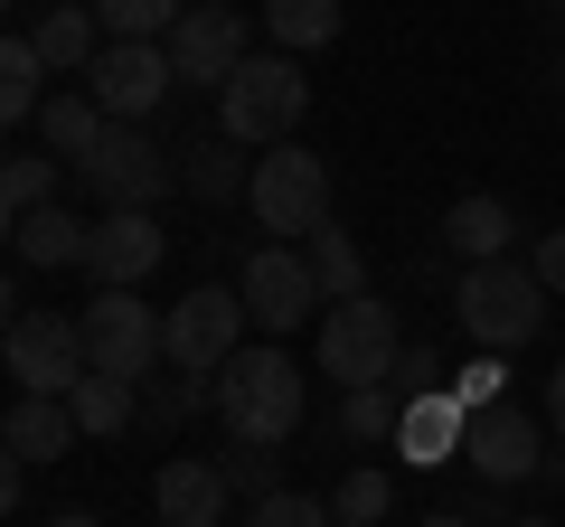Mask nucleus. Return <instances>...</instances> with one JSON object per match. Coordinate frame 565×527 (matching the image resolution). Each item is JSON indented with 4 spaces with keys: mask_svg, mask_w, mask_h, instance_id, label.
<instances>
[{
    "mask_svg": "<svg viewBox=\"0 0 565 527\" xmlns=\"http://www.w3.org/2000/svg\"><path fill=\"white\" fill-rule=\"evenodd\" d=\"M170 236L151 207H104L95 217V255H85V273H95V292H141L151 273H161Z\"/></svg>",
    "mask_w": 565,
    "mask_h": 527,
    "instance_id": "13",
    "label": "nucleus"
},
{
    "mask_svg": "<svg viewBox=\"0 0 565 527\" xmlns=\"http://www.w3.org/2000/svg\"><path fill=\"white\" fill-rule=\"evenodd\" d=\"M471 471H481V481H537L546 471V443H537V415H519V406H490V415H471Z\"/></svg>",
    "mask_w": 565,
    "mask_h": 527,
    "instance_id": "14",
    "label": "nucleus"
},
{
    "mask_svg": "<svg viewBox=\"0 0 565 527\" xmlns=\"http://www.w3.org/2000/svg\"><path fill=\"white\" fill-rule=\"evenodd\" d=\"M424 527H471V518H424Z\"/></svg>",
    "mask_w": 565,
    "mask_h": 527,
    "instance_id": "38",
    "label": "nucleus"
},
{
    "mask_svg": "<svg viewBox=\"0 0 565 527\" xmlns=\"http://www.w3.org/2000/svg\"><path fill=\"white\" fill-rule=\"evenodd\" d=\"M452 396H462L471 415L509 406V367H500V358H490V348H481V358H471V367H452Z\"/></svg>",
    "mask_w": 565,
    "mask_h": 527,
    "instance_id": "32",
    "label": "nucleus"
},
{
    "mask_svg": "<svg viewBox=\"0 0 565 527\" xmlns=\"http://www.w3.org/2000/svg\"><path fill=\"white\" fill-rule=\"evenodd\" d=\"M245 527H340V508L311 499V490H274V499H255V518Z\"/></svg>",
    "mask_w": 565,
    "mask_h": 527,
    "instance_id": "31",
    "label": "nucleus"
},
{
    "mask_svg": "<svg viewBox=\"0 0 565 527\" xmlns=\"http://www.w3.org/2000/svg\"><path fill=\"white\" fill-rule=\"evenodd\" d=\"M386 499H396V481H386V471H349V481L330 490L340 527H377V518H386Z\"/></svg>",
    "mask_w": 565,
    "mask_h": 527,
    "instance_id": "30",
    "label": "nucleus"
},
{
    "mask_svg": "<svg viewBox=\"0 0 565 527\" xmlns=\"http://www.w3.org/2000/svg\"><path fill=\"white\" fill-rule=\"evenodd\" d=\"M396 358H405V340H396V311H386L377 292L321 311V377H340V396L349 386H386Z\"/></svg>",
    "mask_w": 565,
    "mask_h": 527,
    "instance_id": "6",
    "label": "nucleus"
},
{
    "mask_svg": "<svg viewBox=\"0 0 565 527\" xmlns=\"http://www.w3.org/2000/svg\"><path fill=\"white\" fill-rule=\"evenodd\" d=\"M302 114H311V76L282 57V47L245 57L236 76H226V95H217V132L245 142V151H282L292 132H302Z\"/></svg>",
    "mask_w": 565,
    "mask_h": 527,
    "instance_id": "2",
    "label": "nucleus"
},
{
    "mask_svg": "<svg viewBox=\"0 0 565 527\" xmlns=\"http://www.w3.org/2000/svg\"><path fill=\"white\" fill-rule=\"evenodd\" d=\"M245 39H255L245 10H226V0H189V20L170 29L161 47H170V66H180V85H217V95H226V76L255 57Z\"/></svg>",
    "mask_w": 565,
    "mask_h": 527,
    "instance_id": "12",
    "label": "nucleus"
},
{
    "mask_svg": "<svg viewBox=\"0 0 565 527\" xmlns=\"http://www.w3.org/2000/svg\"><path fill=\"white\" fill-rule=\"evenodd\" d=\"M180 189H189V198H207V207H226V198L255 189V161H245V142H226V132H217V142L199 132V142L180 151Z\"/></svg>",
    "mask_w": 565,
    "mask_h": 527,
    "instance_id": "22",
    "label": "nucleus"
},
{
    "mask_svg": "<svg viewBox=\"0 0 565 527\" xmlns=\"http://www.w3.org/2000/svg\"><path fill=\"white\" fill-rule=\"evenodd\" d=\"M170 85H180V66H170V47H151V39H104V57L85 66V95H95L114 122H151L170 104Z\"/></svg>",
    "mask_w": 565,
    "mask_h": 527,
    "instance_id": "10",
    "label": "nucleus"
},
{
    "mask_svg": "<svg viewBox=\"0 0 565 527\" xmlns=\"http://www.w3.org/2000/svg\"><path fill=\"white\" fill-rule=\"evenodd\" d=\"M0 207H10V217L57 207V151H10V170H0Z\"/></svg>",
    "mask_w": 565,
    "mask_h": 527,
    "instance_id": "26",
    "label": "nucleus"
},
{
    "mask_svg": "<svg viewBox=\"0 0 565 527\" xmlns=\"http://www.w3.org/2000/svg\"><path fill=\"white\" fill-rule=\"evenodd\" d=\"M509 236H519L509 198H481V189H471V198L444 207V245H452L462 264H509Z\"/></svg>",
    "mask_w": 565,
    "mask_h": 527,
    "instance_id": "20",
    "label": "nucleus"
},
{
    "mask_svg": "<svg viewBox=\"0 0 565 527\" xmlns=\"http://www.w3.org/2000/svg\"><path fill=\"white\" fill-rule=\"evenodd\" d=\"M226 490H245V499H274V452H226Z\"/></svg>",
    "mask_w": 565,
    "mask_h": 527,
    "instance_id": "33",
    "label": "nucleus"
},
{
    "mask_svg": "<svg viewBox=\"0 0 565 527\" xmlns=\"http://www.w3.org/2000/svg\"><path fill=\"white\" fill-rule=\"evenodd\" d=\"M509 527H556V518H509Z\"/></svg>",
    "mask_w": 565,
    "mask_h": 527,
    "instance_id": "37",
    "label": "nucleus"
},
{
    "mask_svg": "<svg viewBox=\"0 0 565 527\" xmlns=\"http://www.w3.org/2000/svg\"><path fill=\"white\" fill-rule=\"evenodd\" d=\"M76 321H85V358H95V377L141 386L151 367H170V311L132 302V292H95Z\"/></svg>",
    "mask_w": 565,
    "mask_h": 527,
    "instance_id": "5",
    "label": "nucleus"
},
{
    "mask_svg": "<svg viewBox=\"0 0 565 527\" xmlns=\"http://www.w3.org/2000/svg\"><path fill=\"white\" fill-rule=\"evenodd\" d=\"M76 180L95 189L104 207H161L170 189H180V161H170V151L151 142L141 122H114V132H104V151L76 170Z\"/></svg>",
    "mask_w": 565,
    "mask_h": 527,
    "instance_id": "9",
    "label": "nucleus"
},
{
    "mask_svg": "<svg viewBox=\"0 0 565 527\" xmlns=\"http://www.w3.org/2000/svg\"><path fill=\"white\" fill-rule=\"evenodd\" d=\"M47 527H95V518H85V508H66V518H47Z\"/></svg>",
    "mask_w": 565,
    "mask_h": 527,
    "instance_id": "36",
    "label": "nucleus"
},
{
    "mask_svg": "<svg viewBox=\"0 0 565 527\" xmlns=\"http://www.w3.org/2000/svg\"><path fill=\"white\" fill-rule=\"evenodd\" d=\"M0 443H10V462H66V452L85 443V424H76V406H66V396H10Z\"/></svg>",
    "mask_w": 565,
    "mask_h": 527,
    "instance_id": "16",
    "label": "nucleus"
},
{
    "mask_svg": "<svg viewBox=\"0 0 565 527\" xmlns=\"http://www.w3.org/2000/svg\"><path fill=\"white\" fill-rule=\"evenodd\" d=\"M66 406H76L85 433H122V424H132V386H122V377H85Z\"/></svg>",
    "mask_w": 565,
    "mask_h": 527,
    "instance_id": "29",
    "label": "nucleus"
},
{
    "mask_svg": "<svg viewBox=\"0 0 565 527\" xmlns=\"http://www.w3.org/2000/svg\"><path fill=\"white\" fill-rule=\"evenodd\" d=\"M527 264H537V283L565 302V226H556V236H537V255H527Z\"/></svg>",
    "mask_w": 565,
    "mask_h": 527,
    "instance_id": "34",
    "label": "nucleus"
},
{
    "mask_svg": "<svg viewBox=\"0 0 565 527\" xmlns=\"http://www.w3.org/2000/svg\"><path fill=\"white\" fill-rule=\"evenodd\" d=\"M29 47L47 57V76H85V66L104 57V20H95V0H57V10H39V20H29Z\"/></svg>",
    "mask_w": 565,
    "mask_h": 527,
    "instance_id": "18",
    "label": "nucleus"
},
{
    "mask_svg": "<svg viewBox=\"0 0 565 527\" xmlns=\"http://www.w3.org/2000/svg\"><path fill=\"white\" fill-rule=\"evenodd\" d=\"M245 207H255V226H274L282 245H292V236L311 245L330 226V170H321V151H302V142L255 151V189H245Z\"/></svg>",
    "mask_w": 565,
    "mask_h": 527,
    "instance_id": "4",
    "label": "nucleus"
},
{
    "mask_svg": "<svg viewBox=\"0 0 565 527\" xmlns=\"http://www.w3.org/2000/svg\"><path fill=\"white\" fill-rule=\"evenodd\" d=\"M462 443H471V406L452 396V386H434V396H415V406H405V424H396V452H405L415 471L452 462Z\"/></svg>",
    "mask_w": 565,
    "mask_h": 527,
    "instance_id": "17",
    "label": "nucleus"
},
{
    "mask_svg": "<svg viewBox=\"0 0 565 527\" xmlns=\"http://www.w3.org/2000/svg\"><path fill=\"white\" fill-rule=\"evenodd\" d=\"M85 255H95V217H76V207L10 217V264H39V273H57V264H85Z\"/></svg>",
    "mask_w": 565,
    "mask_h": 527,
    "instance_id": "19",
    "label": "nucleus"
},
{
    "mask_svg": "<svg viewBox=\"0 0 565 527\" xmlns=\"http://www.w3.org/2000/svg\"><path fill=\"white\" fill-rule=\"evenodd\" d=\"M226 462H199V452H180V462H161V481H151V508H161V527H226Z\"/></svg>",
    "mask_w": 565,
    "mask_h": 527,
    "instance_id": "15",
    "label": "nucleus"
},
{
    "mask_svg": "<svg viewBox=\"0 0 565 527\" xmlns=\"http://www.w3.org/2000/svg\"><path fill=\"white\" fill-rule=\"evenodd\" d=\"M104 132H114V114H104L95 95H47V114H39V151H57L66 170H85L104 151Z\"/></svg>",
    "mask_w": 565,
    "mask_h": 527,
    "instance_id": "21",
    "label": "nucleus"
},
{
    "mask_svg": "<svg viewBox=\"0 0 565 527\" xmlns=\"http://www.w3.org/2000/svg\"><path fill=\"white\" fill-rule=\"evenodd\" d=\"M47 114V57L29 47V29L0 47V122H39Z\"/></svg>",
    "mask_w": 565,
    "mask_h": 527,
    "instance_id": "24",
    "label": "nucleus"
},
{
    "mask_svg": "<svg viewBox=\"0 0 565 527\" xmlns=\"http://www.w3.org/2000/svg\"><path fill=\"white\" fill-rule=\"evenodd\" d=\"M264 39L282 57H311V47L340 39V0H264Z\"/></svg>",
    "mask_w": 565,
    "mask_h": 527,
    "instance_id": "23",
    "label": "nucleus"
},
{
    "mask_svg": "<svg viewBox=\"0 0 565 527\" xmlns=\"http://www.w3.org/2000/svg\"><path fill=\"white\" fill-rule=\"evenodd\" d=\"M207 406H217V424L236 433L245 452H274V443L302 433L311 386H302V367H292V348H282V340H245L236 358L207 377Z\"/></svg>",
    "mask_w": 565,
    "mask_h": 527,
    "instance_id": "1",
    "label": "nucleus"
},
{
    "mask_svg": "<svg viewBox=\"0 0 565 527\" xmlns=\"http://www.w3.org/2000/svg\"><path fill=\"white\" fill-rule=\"evenodd\" d=\"M0 358H10V377H20V396H76V386L95 377L85 321H66V311H10Z\"/></svg>",
    "mask_w": 565,
    "mask_h": 527,
    "instance_id": "7",
    "label": "nucleus"
},
{
    "mask_svg": "<svg viewBox=\"0 0 565 527\" xmlns=\"http://www.w3.org/2000/svg\"><path fill=\"white\" fill-rule=\"evenodd\" d=\"M452 311H462V330L490 348V358H509V348H527L546 330V311H556V292L537 283V264H462V283H452Z\"/></svg>",
    "mask_w": 565,
    "mask_h": 527,
    "instance_id": "3",
    "label": "nucleus"
},
{
    "mask_svg": "<svg viewBox=\"0 0 565 527\" xmlns=\"http://www.w3.org/2000/svg\"><path fill=\"white\" fill-rule=\"evenodd\" d=\"M302 255H311V273H321L330 302H359V292H367V255H359V236H349V226H321Z\"/></svg>",
    "mask_w": 565,
    "mask_h": 527,
    "instance_id": "25",
    "label": "nucleus"
},
{
    "mask_svg": "<svg viewBox=\"0 0 565 527\" xmlns=\"http://www.w3.org/2000/svg\"><path fill=\"white\" fill-rule=\"evenodd\" d=\"M95 20H104V39H151L161 47L189 20V0H95Z\"/></svg>",
    "mask_w": 565,
    "mask_h": 527,
    "instance_id": "28",
    "label": "nucleus"
},
{
    "mask_svg": "<svg viewBox=\"0 0 565 527\" xmlns=\"http://www.w3.org/2000/svg\"><path fill=\"white\" fill-rule=\"evenodd\" d=\"M396 424H405L396 386H349V396H340V433H349V443H396Z\"/></svg>",
    "mask_w": 565,
    "mask_h": 527,
    "instance_id": "27",
    "label": "nucleus"
},
{
    "mask_svg": "<svg viewBox=\"0 0 565 527\" xmlns=\"http://www.w3.org/2000/svg\"><path fill=\"white\" fill-rule=\"evenodd\" d=\"M245 321H255V311H245V292H217V283H199L189 302H170V367L207 386V377H217V367L245 348Z\"/></svg>",
    "mask_w": 565,
    "mask_h": 527,
    "instance_id": "11",
    "label": "nucleus"
},
{
    "mask_svg": "<svg viewBox=\"0 0 565 527\" xmlns=\"http://www.w3.org/2000/svg\"><path fill=\"white\" fill-rule=\"evenodd\" d=\"M546 424L565 433V367H556V377H546Z\"/></svg>",
    "mask_w": 565,
    "mask_h": 527,
    "instance_id": "35",
    "label": "nucleus"
},
{
    "mask_svg": "<svg viewBox=\"0 0 565 527\" xmlns=\"http://www.w3.org/2000/svg\"><path fill=\"white\" fill-rule=\"evenodd\" d=\"M236 292H245V311H255V330H274V340H292L302 321H321V311H330V292H321V273H311V255H292V245L245 255Z\"/></svg>",
    "mask_w": 565,
    "mask_h": 527,
    "instance_id": "8",
    "label": "nucleus"
}]
</instances>
